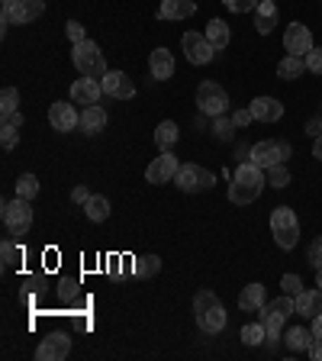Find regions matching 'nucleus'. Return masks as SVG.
Masks as SVG:
<instances>
[{
	"label": "nucleus",
	"mask_w": 322,
	"mask_h": 361,
	"mask_svg": "<svg viewBox=\"0 0 322 361\" xmlns=\"http://www.w3.org/2000/svg\"><path fill=\"white\" fill-rule=\"evenodd\" d=\"M264 184H268L264 168H258L255 161H245V165H239L235 180L229 184V203H233V207H248L252 200H258V197H261Z\"/></svg>",
	"instance_id": "f257e3e1"
},
{
	"label": "nucleus",
	"mask_w": 322,
	"mask_h": 361,
	"mask_svg": "<svg viewBox=\"0 0 322 361\" xmlns=\"http://www.w3.org/2000/svg\"><path fill=\"white\" fill-rule=\"evenodd\" d=\"M71 61H75V68L81 71V78H104L110 68H106V59L104 52L97 49V42H90V39H84V42L71 45Z\"/></svg>",
	"instance_id": "f03ea898"
},
{
	"label": "nucleus",
	"mask_w": 322,
	"mask_h": 361,
	"mask_svg": "<svg viewBox=\"0 0 322 361\" xmlns=\"http://www.w3.org/2000/svg\"><path fill=\"white\" fill-rule=\"evenodd\" d=\"M271 233H274L278 248H284V252L297 248V242H300V219H297V213L290 207H278L271 213Z\"/></svg>",
	"instance_id": "7ed1b4c3"
},
{
	"label": "nucleus",
	"mask_w": 322,
	"mask_h": 361,
	"mask_svg": "<svg viewBox=\"0 0 322 361\" xmlns=\"http://www.w3.org/2000/svg\"><path fill=\"white\" fill-rule=\"evenodd\" d=\"M293 155L290 142H284V139H261V142L252 145V161H255L258 168H274V165H287V158Z\"/></svg>",
	"instance_id": "20e7f679"
},
{
	"label": "nucleus",
	"mask_w": 322,
	"mask_h": 361,
	"mask_svg": "<svg viewBox=\"0 0 322 361\" xmlns=\"http://www.w3.org/2000/svg\"><path fill=\"white\" fill-rule=\"evenodd\" d=\"M174 184H178V190H184V194H197V190H213L216 188V174L210 171V168H200V165H180L178 174H174Z\"/></svg>",
	"instance_id": "39448f33"
},
{
	"label": "nucleus",
	"mask_w": 322,
	"mask_h": 361,
	"mask_svg": "<svg viewBox=\"0 0 322 361\" xmlns=\"http://www.w3.org/2000/svg\"><path fill=\"white\" fill-rule=\"evenodd\" d=\"M0 216H4V226H7V233L26 235V233H30V226H32V207H30V200L16 197V200H7V203H4Z\"/></svg>",
	"instance_id": "423d86ee"
},
{
	"label": "nucleus",
	"mask_w": 322,
	"mask_h": 361,
	"mask_svg": "<svg viewBox=\"0 0 322 361\" xmlns=\"http://www.w3.org/2000/svg\"><path fill=\"white\" fill-rule=\"evenodd\" d=\"M197 106H200V113H206V116H223V113L229 110V94H225L223 84L203 81L200 87H197Z\"/></svg>",
	"instance_id": "0eeeda50"
},
{
	"label": "nucleus",
	"mask_w": 322,
	"mask_h": 361,
	"mask_svg": "<svg viewBox=\"0 0 322 361\" xmlns=\"http://www.w3.org/2000/svg\"><path fill=\"white\" fill-rule=\"evenodd\" d=\"M45 13V0H13L10 7H4V13H0V23H4V30L7 26H26V23L39 20V16Z\"/></svg>",
	"instance_id": "6e6552de"
},
{
	"label": "nucleus",
	"mask_w": 322,
	"mask_h": 361,
	"mask_svg": "<svg viewBox=\"0 0 322 361\" xmlns=\"http://www.w3.org/2000/svg\"><path fill=\"white\" fill-rule=\"evenodd\" d=\"M180 45H184V52H187L190 65H210V61L216 59V49H213L210 39L200 36V32H184Z\"/></svg>",
	"instance_id": "1a4fd4ad"
},
{
	"label": "nucleus",
	"mask_w": 322,
	"mask_h": 361,
	"mask_svg": "<svg viewBox=\"0 0 322 361\" xmlns=\"http://www.w3.org/2000/svg\"><path fill=\"white\" fill-rule=\"evenodd\" d=\"M284 49H287V55H300V59H306V55L316 49L309 26H303V23H290L287 32H284Z\"/></svg>",
	"instance_id": "9d476101"
},
{
	"label": "nucleus",
	"mask_w": 322,
	"mask_h": 361,
	"mask_svg": "<svg viewBox=\"0 0 322 361\" xmlns=\"http://www.w3.org/2000/svg\"><path fill=\"white\" fill-rule=\"evenodd\" d=\"M71 352V336L65 332H52L42 338V345L36 348V361H65Z\"/></svg>",
	"instance_id": "9b49d317"
},
{
	"label": "nucleus",
	"mask_w": 322,
	"mask_h": 361,
	"mask_svg": "<svg viewBox=\"0 0 322 361\" xmlns=\"http://www.w3.org/2000/svg\"><path fill=\"white\" fill-rule=\"evenodd\" d=\"M178 168H180L178 158H174L171 152H161L155 161H149V168H145V180H149V184H168V180H174Z\"/></svg>",
	"instance_id": "f8f14e48"
},
{
	"label": "nucleus",
	"mask_w": 322,
	"mask_h": 361,
	"mask_svg": "<svg viewBox=\"0 0 322 361\" xmlns=\"http://www.w3.org/2000/svg\"><path fill=\"white\" fill-rule=\"evenodd\" d=\"M100 97H104V84H100L97 78H78V81L71 84V100H75V104L94 106V104H100Z\"/></svg>",
	"instance_id": "ddd939ff"
},
{
	"label": "nucleus",
	"mask_w": 322,
	"mask_h": 361,
	"mask_svg": "<svg viewBox=\"0 0 322 361\" xmlns=\"http://www.w3.org/2000/svg\"><path fill=\"white\" fill-rule=\"evenodd\" d=\"M49 123H52V129H58V133H71L75 126H81V113L61 100V104L49 106Z\"/></svg>",
	"instance_id": "4468645a"
},
{
	"label": "nucleus",
	"mask_w": 322,
	"mask_h": 361,
	"mask_svg": "<svg viewBox=\"0 0 322 361\" xmlns=\"http://www.w3.org/2000/svg\"><path fill=\"white\" fill-rule=\"evenodd\" d=\"M100 84H104V94H110V97H116V100H132L135 97V84L129 81L123 71H106V75L100 78Z\"/></svg>",
	"instance_id": "2eb2a0df"
},
{
	"label": "nucleus",
	"mask_w": 322,
	"mask_h": 361,
	"mask_svg": "<svg viewBox=\"0 0 322 361\" xmlns=\"http://www.w3.org/2000/svg\"><path fill=\"white\" fill-rule=\"evenodd\" d=\"M258 316H261V323H264V332H268V338H264V345L274 348V342H278V336H284V323H287V316L278 313V310L271 307V303H264L261 310H258Z\"/></svg>",
	"instance_id": "dca6fc26"
},
{
	"label": "nucleus",
	"mask_w": 322,
	"mask_h": 361,
	"mask_svg": "<svg viewBox=\"0 0 322 361\" xmlns=\"http://www.w3.org/2000/svg\"><path fill=\"white\" fill-rule=\"evenodd\" d=\"M248 110H252V116H255L258 123H278L280 116H284V104L274 97H255Z\"/></svg>",
	"instance_id": "f3484780"
},
{
	"label": "nucleus",
	"mask_w": 322,
	"mask_h": 361,
	"mask_svg": "<svg viewBox=\"0 0 322 361\" xmlns=\"http://www.w3.org/2000/svg\"><path fill=\"white\" fill-rule=\"evenodd\" d=\"M225 323H229V316H225L223 303H216V307L197 313V326H200V332H206V336H216V332H223Z\"/></svg>",
	"instance_id": "a211bd4d"
},
{
	"label": "nucleus",
	"mask_w": 322,
	"mask_h": 361,
	"mask_svg": "<svg viewBox=\"0 0 322 361\" xmlns=\"http://www.w3.org/2000/svg\"><path fill=\"white\" fill-rule=\"evenodd\" d=\"M149 71L155 81H168V78H174V55L168 52V49H155V52L149 55Z\"/></svg>",
	"instance_id": "6ab92c4d"
},
{
	"label": "nucleus",
	"mask_w": 322,
	"mask_h": 361,
	"mask_svg": "<svg viewBox=\"0 0 322 361\" xmlns=\"http://www.w3.org/2000/svg\"><path fill=\"white\" fill-rule=\"evenodd\" d=\"M297 313L303 316V319H316V316L322 313V290L316 287V290H300L297 297Z\"/></svg>",
	"instance_id": "aec40b11"
},
{
	"label": "nucleus",
	"mask_w": 322,
	"mask_h": 361,
	"mask_svg": "<svg viewBox=\"0 0 322 361\" xmlns=\"http://www.w3.org/2000/svg\"><path fill=\"white\" fill-rule=\"evenodd\" d=\"M274 26H278V0H261L255 10V30L268 36V32H274Z\"/></svg>",
	"instance_id": "412c9836"
},
{
	"label": "nucleus",
	"mask_w": 322,
	"mask_h": 361,
	"mask_svg": "<svg viewBox=\"0 0 322 361\" xmlns=\"http://www.w3.org/2000/svg\"><path fill=\"white\" fill-rule=\"evenodd\" d=\"M194 13H197L194 0H161V7H158L161 20H187V16H194Z\"/></svg>",
	"instance_id": "4be33fe9"
},
{
	"label": "nucleus",
	"mask_w": 322,
	"mask_h": 361,
	"mask_svg": "<svg viewBox=\"0 0 322 361\" xmlns=\"http://www.w3.org/2000/svg\"><path fill=\"white\" fill-rule=\"evenodd\" d=\"M268 303V293H264V284H248L245 290L239 293V310L245 313H258V310Z\"/></svg>",
	"instance_id": "5701e85b"
},
{
	"label": "nucleus",
	"mask_w": 322,
	"mask_h": 361,
	"mask_svg": "<svg viewBox=\"0 0 322 361\" xmlns=\"http://www.w3.org/2000/svg\"><path fill=\"white\" fill-rule=\"evenodd\" d=\"M20 129H23V113H10V116H4V123H0V145L4 149H13L16 139H20Z\"/></svg>",
	"instance_id": "b1692460"
},
{
	"label": "nucleus",
	"mask_w": 322,
	"mask_h": 361,
	"mask_svg": "<svg viewBox=\"0 0 322 361\" xmlns=\"http://www.w3.org/2000/svg\"><path fill=\"white\" fill-rule=\"evenodd\" d=\"M104 126H106V113H104V106H100V104L84 106V110H81V129H84V133H87V135H97Z\"/></svg>",
	"instance_id": "393cba45"
},
{
	"label": "nucleus",
	"mask_w": 322,
	"mask_h": 361,
	"mask_svg": "<svg viewBox=\"0 0 322 361\" xmlns=\"http://www.w3.org/2000/svg\"><path fill=\"white\" fill-rule=\"evenodd\" d=\"M178 139H180V129L174 126V120H161L158 123V129H155V145L161 152H171L174 145H178Z\"/></svg>",
	"instance_id": "a878e982"
},
{
	"label": "nucleus",
	"mask_w": 322,
	"mask_h": 361,
	"mask_svg": "<svg viewBox=\"0 0 322 361\" xmlns=\"http://www.w3.org/2000/svg\"><path fill=\"white\" fill-rule=\"evenodd\" d=\"M203 36L210 39V45L213 49H225V45H229V39H233V32H229V26H225V20H210L206 23V32H203Z\"/></svg>",
	"instance_id": "bb28decb"
},
{
	"label": "nucleus",
	"mask_w": 322,
	"mask_h": 361,
	"mask_svg": "<svg viewBox=\"0 0 322 361\" xmlns=\"http://www.w3.org/2000/svg\"><path fill=\"white\" fill-rule=\"evenodd\" d=\"M303 71H306V59H300V55H284V59L278 61V78H284V81L300 78Z\"/></svg>",
	"instance_id": "cd10ccee"
},
{
	"label": "nucleus",
	"mask_w": 322,
	"mask_h": 361,
	"mask_svg": "<svg viewBox=\"0 0 322 361\" xmlns=\"http://www.w3.org/2000/svg\"><path fill=\"white\" fill-rule=\"evenodd\" d=\"M84 213H87L90 223H104V219L110 216V200L100 194H90V200L84 203Z\"/></svg>",
	"instance_id": "c85d7f7f"
},
{
	"label": "nucleus",
	"mask_w": 322,
	"mask_h": 361,
	"mask_svg": "<svg viewBox=\"0 0 322 361\" xmlns=\"http://www.w3.org/2000/svg\"><path fill=\"white\" fill-rule=\"evenodd\" d=\"M316 342L313 329H303V326H293L290 332H287V345L293 348V352H309Z\"/></svg>",
	"instance_id": "c756f323"
},
{
	"label": "nucleus",
	"mask_w": 322,
	"mask_h": 361,
	"mask_svg": "<svg viewBox=\"0 0 322 361\" xmlns=\"http://www.w3.org/2000/svg\"><path fill=\"white\" fill-rule=\"evenodd\" d=\"M132 271L139 274V278H151V274H158V271H161V258H158V255H142V258H135Z\"/></svg>",
	"instance_id": "7c9ffc66"
},
{
	"label": "nucleus",
	"mask_w": 322,
	"mask_h": 361,
	"mask_svg": "<svg viewBox=\"0 0 322 361\" xmlns=\"http://www.w3.org/2000/svg\"><path fill=\"white\" fill-rule=\"evenodd\" d=\"M36 194H39V178L36 174H20V180H16V197L32 200Z\"/></svg>",
	"instance_id": "2f4dec72"
},
{
	"label": "nucleus",
	"mask_w": 322,
	"mask_h": 361,
	"mask_svg": "<svg viewBox=\"0 0 322 361\" xmlns=\"http://www.w3.org/2000/svg\"><path fill=\"white\" fill-rule=\"evenodd\" d=\"M264 338H268V332H264L261 319H258V323H248L245 329H242V342H245V345H264Z\"/></svg>",
	"instance_id": "473e14b6"
},
{
	"label": "nucleus",
	"mask_w": 322,
	"mask_h": 361,
	"mask_svg": "<svg viewBox=\"0 0 322 361\" xmlns=\"http://www.w3.org/2000/svg\"><path fill=\"white\" fill-rule=\"evenodd\" d=\"M0 255H4V268H16L20 264V258H23V252H20V245H16L13 239H4L0 242Z\"/></svg>",
	"instance_id": "72a5a7b5"
},
{
	"label": "nucleus",
	"mask_w": 322,
	"mask_h": 361,
	"mask_svg": "<svg viewBox=\"0 0 322 361\" xmlns=\"http://www.w3.org/2000/svg\"><path fill=\"white\" fill-rule=\"evenodd\" d=\"M16 110H20V90L4 87V94H0V116H10Z\"/></svg>",
	"instance_id": "f704fd0d"
},
{
	"label": "nucleus",
	"mask_w": 322,
	"mask_h": 361,
	"mask_svg": "<svg viewBox=\"0 0 322 361\" xmlns=\"http://www.w3.org/2000/svg\"><path fill=\"white\" fill-rule=\"evenodd\" d=\"M233 129H235V123H233V116H216V123H213V135L216 139H233Z\"/></svg>",
	"instance_id": "c9c22d12"
},
{
	"label": "nucleus",
	"mask_w": 322,
	"mask_h": 361,
	"mask_svg": "<svg viewBox=\"0 0 322 361\" xmlns=\"http://www.w3.org/2000/svg\"><path fill=\"white\" fill-rule=\"evenodd\" d=\"M268 184L271 188H287V184H290V171H287L284 165L268 168Z\"/></svg>",
	"instance_id": "e433bc0d"
},
{
	"label": "nucleus",
	"mask_w": 322,
	"mask_h": 361,
	"mask_svg": "<svg viewBox=\"0 0 322 361\" xmlns=\"http://www.w3.org/2000/svg\"><path fill=\"white\" fill-rule=\"evenodd\" d=\"M216 303H219V297H216L213 290H200V293L194 297V310H197V313H203V310L216 307Z\"/></svg>",
	"instance_id": "4c0bfd02"
},
{
	"label": "nucleus",
	"mask_w": 322,
	"mask_h": 361,
	"mask_svg": "<svg viewBox=\"0 0 322 361\" xmlns=\"http://www.w3.org/2000/svg\"><path fill=\"white\" fill-rule=\"evenodd\" d=\"M223 4L233 10V13H255L261 0H223Z\"/></svg>",
	"instance_id": "58836bf2"
},
{
	"label": "nucleus",
	"mask_w": 322,
	"mask_h": 361,
	"mask_svg": "<svg viewBox=\"0 0 322 361\" xmlns=\"http://www.w3.org/2000/svg\"><path fill=\"white\" fill-rule=\"evenodd\" d=\"M306 258H309V264H313V268H322V235H316V239L309 242Z\"/></svg>",
	"instance_id": "ea45409f"
},
{
	"label": "nucleus",
	"mask_w": 322,
	"mask_h": 361,
	"mask_svg": "<svg viewBox=\"0 0 322 361\" xmlns=\"http://www.w3.org/2000/svg\"><path fill=\"white\" fill-rule=\"evenodd\" d=\"M65 32H68V39H71V45H78V42H84V39H87V36H84V26L78 20H68L65 23Z\"/></svg>",
	"instance_id": "a19ab883"
},
{
	"label": "nucleus",
	"mask_w": 322,
	"mask_h": 361,
	"mask_svg": "<svg viewBox=\"0 0 322 361\" xmlns=\"http://www.w3.org/2000/svg\"><path fill=\"white\" fill-rule=\"evenodd\" d=\"M280 287H284V293H290V297H297V293L303 290V281L297 278V274H284V278H280Z\"/></svg>",
	"instance_id": "79ce46f5"
},
{
	"label": "nucleus",
	"mask_w": 322,
	"mask_h": 361,
	"mask_svg": "<svg viewBox=\"0 0 322 361\" xmlns=\"http://www.w3.org/2000/svg\"><path fill=\"white\" fill-rule=\"evenodd\" d=\"M58 297L61 300H78V281H61L58 284Z\"/></svg>",
	"instance_id": "37998d69"
},
{
	"label": "nucleus",
	"mask_w": 322,
	"mask_h": 361,
	"mask_svg": "<svg viewBox=\"0 0 322 361\" xmlns=\"http://www.w3.org/2000/svg\"><path fill=\"white\" fill-rule=\"evenodd\" d=\"M306 71H313V75H322V49H313V52L306 55Z\"/></svg>",
	"instance_id": "c03bdc74"
},
{
	"label": "nucleus",
	"mask_w": 322,
	"mask_h": 361,
	"mask_svg": "<svg viewBox=\"0 0 322 361\" xmlns=\"http://www.w3.org/2000/svg\"><path fill=\"white\" fill-rule=\"evenodd\" d=\"M252 120H255V116H252V110H239V113H233V123H235V126H248Z\"/></svg>",
	"instance_id": "a18cd8bd"
},
{
	"label": "nucleus",
	"mask_w": 322,
	"mask_h": 361,
	"mask_svg": "<svg viewBox=\"0 0 322 361\" xmlns=\"http://www.w3.org/2000/svg\"><path fill=\"white\" fill-rule=\"evenodd\" d=\"M71 200H75V203H87L90 200V190L87 188H75V190H71Z\"/></svg>",
	"instance_id": "49530a36"
},
{
	"label": "nucleus",
	"mask_w": 322,
	"mask_h": 361,
	"mask_svg": "<svg viewBox=\"0 0 322 361\" xmlns=\"http://www.w3.org/2000/svg\"><path fill=\"white\" fill-rule=\"evenodd\" d=\"M309 358L322 361V338H316V342H313V348H309Z\"/></svg>",
	"instance_id": "de8ad7c7"
},
{
	"label": "nucleus",
	"mask_w": 322,
	"mask_h": 361,
	"mask_svg": "<svg viewBox=\"0 0 322 361\" xmlns=\"http://www.w3.org/2000/svg\"><path fill=\"white\" fill-rule=\"evenodd\" d=\"M306 133H309V135H322V120H313V123H309Z\"/></svg>",
	"instance_id": "09e8293b"
},
{
	"label": "nucleus",
	"mask_w": 322,
	"mask_h": 361,
	"mask_svg": "<svg viewBox=\"0 0 322 361\" xmlns=\"http://www.w3.org/2000/svg\"><path fill=\"white\" fill-rule=\"evenodd\" d=\"M313 336H316V338H322V313L313 319Z\"/></svg>",
	"instance_id": "8fccbe9b"
},
{
	"label": "nucleus",
	"mask_w": 322,
	"mask_h": 361,
	"mask_svg": "<svg viewBox=\"0 0 322 361\" xmlns=\"http://www.w3.org/2000/svg\"><path fill=\"white\" fill-rule=\"evenodd\" d=\"M313 155L322 161V135H316V145H313Z\"/></svg>",
	"instance_id": "3c124183"
},
{
	"label": "nucleus",
	"mask_w": 322,
	"mask_h": 361,
	"mask_svg": "<svg viewBox=\"0 0 322 361\" xmlns=\"http://www.w3.org/2000/svg\"><path fill=\"white\" fill-rule=\"evenodd\" d=\"M316 284H319V290H322V268H316Z\"/></svg>",
	"instance_id": "603ef678"
},
{
	"label": "nucleus",
	"mask_w": 322,
	"mask_h": 361,
	"mask_svg": "<svg viewBox=\"0 0 322 361\" xmlns=\"http://www.w3.org/2000/svg\"><path fill=\"white\" fill-rule=\"evenodd\" d=\"M0 4H4V7H10V4H13V0H0Z\"/></svg>",
	"instance_id": "864d4df0"
}]
</instances>
